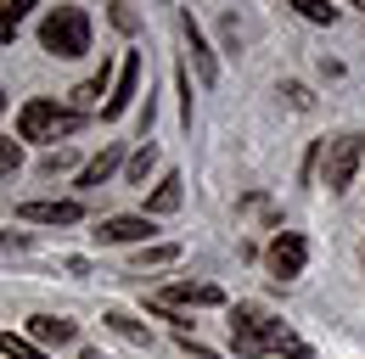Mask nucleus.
<instances>
[{"label":"nucleus","mask_w":365,"mask_h":359,"mask_svg":"<svg viewBox=\"0 0 365 359\" xmlns=\"http://www.w3.org/2000/svg\"><path fill=\"white\" fill-rule=\"evenodd\" d=\"M230 348L242 359H264V354H287V359H309V343L287 331V320H275L259 303H236L230 309Z\"/></svg>","instance_id":"f257e3e1"},{"label":"nucleus","mask_w":365,"mask_h":359,"mask_svg":"<svg viewBox=\"0 0 365 359\" xmlns=\"http://www.w3.org/2000/svg\"><path fill=\"white\" fill-rule=\"evenodd\" d=\"M79 124H85V118H79L73 107H62V101H23V113H17V140L56 146V140H68Z\"/></svg>","instance_id":"f03ea898"},{"label":"nucleus","mask_w":365,"mask_h":359,"mask_svg":"<svg viewBox=\"0 0 365 359\" xmlns=\"http://www.w3.org/2000/svg\"><path fill=\"white\" fill-rule=\"evenodd\" d=\"M40 45H46L51 56H85L91 51V17H85V6H56L46 11V23H40Z\"/></svg>","instance_id":"7ed1b4c3"},{"label":"nucleus","mask_w":365,"mask_h":359,"mask_svg":"<svg viewBox=\"0 0 365 359\" xmlns=\"http://www.w3.org/2000/svg\"><path fill=\"white\" fill-rule=\"evenodd\" d=\"M360 157H365L360 135H337V140L326 146V191H349L354 175H360Z\"/></svg>","instance_id":"20e7f679"},{"label":"nucleus","mask_w":365,"mask_h":359,"mask_svg":"<svg viewBox=\"0 0 365 359\" xmlns=\"http://www.w3.org/2000/svg\"><path fill=\"white\" fill-rule=\"evenodd\" d=\"M264 264H270L275 281H298L304 264H309V241L298 230H275V241L264 247Z\"/></svg>","instance_id":"39448f33"},{"label":"nucleus","mask_w":365,"mask_h":359,"mask_svg":"<svg viewBox=\"0 0 365 359\" xmlns=\"http://www.w3.org/2000/svg\"><path fill=\"white\" fill-rule=\"evenodd\" d=\"M214 309V303H225V292L214 286V281H175V286H163L158 292V309Z\"/></svg>","instance_id":"423d86ee"},{"label":"nucleus","mask_w":365,"mask_h":359,"mask_svg":"<svg viewBox=\"0 0 365 359\" xmlns=\"http://www.w3.org/2000/svg\"><path fill=\"white\" fill-rule=\"evenodd\" d=\"M135 95H140V51H124V62H118V85H113V95L101 101V113H107V118H118Z\"/></svg>","instance_id":"0eeeda50"},{"label":"nucleus","mask_w":365,"mask_h":359,"mask_svg":"<svg viewBox=\"0 0 365 359\" xmlns=\"http://www.w3.org/2000/svg\"><path fill=\"white\" fill-rule=\"evenodd\" d=\"M152 236V214H118V219H101L96 224V241L118 247V241H146Z\"/></svg>","instance_id":"6e6552de"},{"label":"nucleus","mask_w":365,"mask_h":359,"mask_svg":"<svg viewBox=\"0 0 365 359\" xmlns=\"http://www.w3.org/2000/svg\"><path fill=\"white\" fill-rule=\"evenodd\" d=\"M180 34H185V51H191L197 79H202V85H214V79H220V62H214V51H208V40H202V28H197V17H191V11L180 17Z\"/></svg>","instance_id":"1a4fd4ad"},{"label":"nucleus","mask_w":365,"mask_h":359,"mask_svg":"<svg viewBox=\"0 0 365 359\" xmlns=\"http://www.w3.org/2000/svg\"><path fill=\"white\" fill-rule=\"evenodd\" d=\"M17 219H23V224H79V219H85V208L56 197V202H23Z\"/></svg>","instance_id":"9d476101"},{"label":"nucleus","mask_w":365,"mask_h":359,"mask_svg":"<svg viewBox=\"0 0 365 359\" xmlns=\"http://www.w3.org/2000/svg\"><path fill=\"white\" fill-rule=\"evenodd\" d=\"M73 337H79L73 320H56V314H34V320H29V343H56V348H62V343H73Z\"/></svg>","instance_id":"9b49d317"},{"label":"nucleus","mask_w":365,"mask_h":359,"mask_svg":"<svg viewBox=\"0 0 365 359\" xmlns=\"http://www.w3.org/2000/svg\"><path fill=\"white\" fill-rule=\"evenodd\" d=\"M118 163H124V152H118V146H107L101 157H91V163L79 169V185L91 191V185H101V180H113V169H118Z\"/></svg>","instance_id":"f8f14e48"},{"label":"nucleus","mask_w":365,"mask_h":359,"mask_svg":"<svg viewBox=\"0 0 365 359\" xmlns=\"http://www.w3.org/2000/svg\"><path fill=\"white\" fill-rule=\"evenodd\" d=\"M180 185H185L180 175H163V180H158V191H152V202H146V214H175V208H180V197H185Z\"/></svg>","instance_id":"ddd939ff"},{"label":"nucleus","mask_w":365,"mask_h":359,"mask_svg":"<svg viewBox=\"0 0 365 359\" xmlns=\"http://www.w3.org/2000/svg\"><path fill=\"white\" fill-rule=\"evenodd\" d=\"M101 320H107V326H113V331H118L124 343H140V348L152 343V331H146V326H140V320H135V314H130V309H107V314H101Z\"/></svg>","instance_id":"4468645a"},{"label":"nucleus","mask_w":365,"mask_h":359,"mask_svg":"<svg viewBox=\"0 0 365 359\" xmlns=\"http://www.w3.org/2000/svg\"><path fill=\"white\" fill-rule=\"evenodd\" d=\"M34 6H40V0H0V45L17 40V28H23V17H29Z\"/></svg>","instance_id":"2eb2a0df"},{"label":"nucleus","mask_w":365,"mask_h":359,"mask_svg":"<svg viewBox=\"0 0 365 359\" xmlns=\"http://www.w3.org/2000/svg\"><path fill=\"white\" fill-rule=\"evenodd\" d=\"M101 95H107V68H101L96 79H85V85H73V90H68V107H73V113H85V107H96Z\"/></svg>","instance_id":"dca6fc26"},{"label":"nucleus","mask_w":365,"mask_h":359,"mask_svg":"<svg viewBox=\"0 0 365 359\" xmlns=\"http://www.w3.org/2000/svg\"><path fill=\"white\" fill-rule=\"evenodd\" d=\"M287 6H292L304 23H326V28L337 23V6H331V0H287Z\"/></svg>","instance_id":"f3484780"},{"label":"nucleus","mask_w":365,"mask_h":359,"mask_svg":"<svg viewBox=\"0 0 365 359\" xmlns=\"http://www.w3.org/2000/svg\"><path fill=\"white\" fill-rule=\"evenodd\" d=\"M0 354L6 359H46V348L29 343V337H17V331H0Z\"/></svg>","instance_id":"a211bd4d"},{"label":"nucleus","mask_w":365,"mask_h":359,"mask_svg":"<svg viewBox=\"0 0 365 359\" xmlns=\"http://www.w3.org/2000/svg\"><path fill=\"white\" fill-rule=\"evenodd\" d=\"M23 169V140H11V135H0V180L17 175Z\"/></svg>","instance_id":"6ab92c4d"},{"label":"nucleus","mask_w":365,"mask_h":359,"mask_svg":"<svg viewBox=\"0 0 365 359\" xmlns=\"http://www.w3.org/2000/svg\"><path fill=\"white\" fill-rule=\"evenodd\" d=\"M152 163H158V146L146 140V146H140L135 157H130V180H146V169H152Z\"/></svg>","instance_id":"aec40b11"},{"label":"nucleus","mask_w":365,"mask_h":359,"mask_svg":"<svg viewBox=\"0 0 365 359\" xmlns=\"http://www.w3.org/2000/svg\"><path fill=\"white\" fill-rule=\"evenodd\" d=\"M175 259H180V247H140V259H135V264L146 269V264H175Z\"/></svg>","instance_id":"412c9836"},{"label":"nucleus","mask_w":365,"mask_h":359,"mask_svg":"<svg viewBox=\"0 0 365 359\" xmlns=\"http://www.w3.org/2000/svg\"><path fill=\"white\" fill-rule=\"evenodd\" d=\"M113 23H118V28L130 34V28H135V11H130V6H113Z\"/></svg>","instance_id":"4be33fe9"},{"label":"nucleus","mask_w":365,"mask_h":359,"mask_svg":"<svg viewBox=\"0 0 365 359\" xmlns=\"http://www.w3.org/2000/svg\"><path fill=\"white\" fill-rule=\"evenodd\" d=\"M349 6H360V11H365V0H349Z\"/></svg>","instance_id":"5701e85b"},{"label":"nucleus","mask_w":365,"mask_h":359,"mask_svg":"<svg viewBox=\"0 0 365 359\" xmlns=\"http://www.w3.org/2000/svg\"><path fill=\"white\" fill-rule=\"evenodd\" d=\"M0 113H6V95H0Z\"/></svg>","instance_id":"b1692460"}]
</instances>
